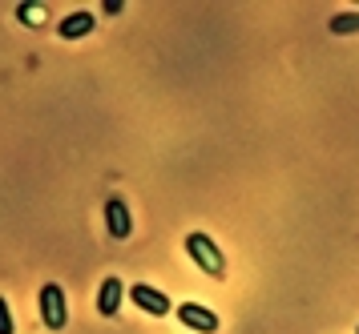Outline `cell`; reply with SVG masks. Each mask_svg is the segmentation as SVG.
Returning a JSON list of instances; mask_svg holds the SVG:
<instances>
[{
	"label": "cell",
	"instance_id": "1",
	"mask_svg": "<svg viewBox=\"0 0 359 334\" xmlns=\"http://www.w3.org/2000/svg\"><path fill=\"white\" fill-rule=\"evenodd\" d=\"M186 254H190V262H194L206 278H226V258H222V250L214 246L210 234H202V230L186 234Z\"/></svg>",
	"mask_w": 359,
	"mask_h": 334
},
{
	"label": "cell",
	"instance_id": "2",
	"mask_svg": "<svg viewBox=\"0 0 359 334\" xmlns=\"http://www.w3.org/2000/svg\"><path fill=\"white\" fill-rule=\"evenodd\" d=\"M36 302H41V322H45L49 330H65V322H69V298H65V290L57 286V282H45Z\"/></svg>",
	"mask_w": 359,
	"mask_h": 334
},
{
	"label": "cell",
	"instance_id": "3",
	"mask_svg": "<svg viewBox=\"0 0 359 334\" xmlns=\"http://www.w3.org/2000/svg\"><path fill=\"white\" fill-rule=\"evenodd\" d=\"M130 298L137 310H146V314H154V319H165L174 306H170V298H165L158 286H146V282H133L130 286Z\"/></svg>",
	"mask_w": 359,
	"mask_h": 334
},
{
	"label": "cell",
	"instance_id": "4",
	"mask_svg": "<svg viewBox=\"0 0 359 334\" xmlns=\"http://www.w3.org/2000/svg\"><path fill=\"white\" fill-rule=\"evenodd\" d=\"M105 230H109V238H117V242H126L133 234V214L121 197H109V202H105Z\"/></svg>",
	"mask_w": 359,
	"mask_h": 334
},
{
	"label": "cell",
	"instance_id": "5",
	"mask_svg": "<svg viewBox=\"0 0 359 334\" xmlns=\"http://www.w3.org/2000/svg\"><path fill=\"white\" fill-rule=\"evenodd\" d=\"M178 319H182L186 330H198V334H214V330H218V314L206 310V306H198V302H182L178 306Z\"/></svg>",
	"mask_w": 359,
	"mask_h": 334
},
{
	"label": "cell",
	"instance_id": "6",
	"mask_svg": "<svg viewBox=\"0 0 359 334\" xmlns=\"http://www.w3.org/2000/svg\"><path fill=\"white\" fill-rule=\"evenodd\" d=\"M121 302H126V282L121 278H105L97 290V310L101 319H114L117 310H121Z\"/></svg>",
	"mask_w": 359,
	"mask_h": 334
},
{
	"label": "cell",
	"instance_id": "7",
	"mask_svg": "<svg viewBox=\"0 0 359 334\" xmlns=\"http://www.w3.org/2000/svg\"><path fill=\"white\" fill-rule=\"evenodd\" d=\"M93 25H97V16L93 13H73V16H65V20H61V36H65V41H81V36H89V32H93Z\"/></svg>",
	"mask_w": 359,
	"mask_h": 334
},
{
	"label": "cell",
	"instance_id": "8",
	"mask_svg": "<svg viewBox=\"0 0 359 334\" xmlns=\"http://www.w3.org/2000/svg\"><path fill=\"white\" fill-rule=\"evenodd\" d=\"M331 32H335V36H351V32H359V13L331 16Z\"/></svg>",
	"mask_w": 359,
	"mask_h": 334
},
{
	"label": "cell",
	"instance_id": "9",
	"mask_svg": "<svg viewBox=\"0 0 359 334\" xmlns=\"http://www.w3.org/2000/svg\"><path fill=\"white\" fill-rule=\"evenodd\" d=\"M0 334H17V326H13V310H8V302H4V294H0Z\"/></svg>",
	"mask_w": 359,
	"mask_h": 334
},
{
	"label": "cell",
	"instance_id": "10",
	"mask_svg": "<svg viewBox=\"0 0 359 334\" xmlns=\"http://www.w3.org/2000/svg\"><path fill=\"white\" fill-rule=\"evenodd\" d=\"M355 334H359V330H355Z\"/></svg>",
	"mask_w": 359,
	"mask_h": 334
}]
</instances>
